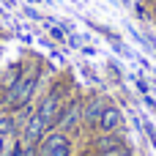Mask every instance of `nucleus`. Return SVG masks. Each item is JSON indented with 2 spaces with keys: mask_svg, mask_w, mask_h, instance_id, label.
<instances>
[{
  "mask_svg": "<svg viewBox=\"0 0 156 156\" xmlns=\"http://www.w3.org/2000/svg\"><path fill=\"white\" fill-rule=\"evenodd\" d=\"M38 85H41V63H25V69L16 77V82L0 96V107L16 110V107L33 104V96H36Z\"/></svg>",
  "mask_w": 156,
  "mask_h": 156,
  "instance_id": "1",
  "label": "nucleus"
},
{
  "mask_svg": "<svg viewBox=\"0 0 156 156\" xmlns=\"http://www.w3.org/2000/svg\"><path fill=\"white\" fill-rule=\"evenodd\" d=\"M69 96H71V82H69V77H60V80L52 82L47 96H41V101L36 104V115L44 121V126L49 132L58 129V115H60V110H63Z\"/></svg>",
  "mask_w": 156,
  "mask_h": 156,
  "instance_id": "2",
  "label": "nucleus"
},
{
  "mask_svg": "<svg viewBox=\"0 0 156 156\" xmlns=\"http://www.w3.org/2000/svg\"><path fill=\"white\" fill-rule=\"evenodd\" d=\"M38 156H74V143H71V137L63 129H52L41 140Z\"/></svg>",
  "mask_w": 156,
  "mask_h": 156,
  "instance_id": "3",
  "label": "nucleus"
},
{
  "mask_svg": "<svg viewBox=\"0 0 156 156\" xmlns=\"http://www.w3.org/2000/svg\"><path fill=\"white\" fill-rule=\"evenodd\" d=\"M82 104H85V99H80L77 93H71L66 99L60 115H58V129H63L66 134L69 132H80L82 129Z\"/></svg>",
  "mask_w": 156,
  "mask_h": 156,
  "instance_id": "4",
  "label": "nucleus"
},
{
  "mask_svg": "<svg viewBox=\"0 0 156 156\" xmlns=\"http://www.w3.org/2000/svg\"><path fill=\"white\" fill-rule=\"evenodd\" d=\"M107 104H110V99L101 96V93L88 96L85 104H82V129H96L99 126V118H101V112H104Z\"/></svg>",
  "mask_w": 156,
  "mask_h": 156,
  "instance_id": "5",
  "label": "nucleus"
},
{
  "mask_svg": "<svg viewBox=\"0 0 156 156\" xmlns=\"http://www.w3.org/2000/svg\"><path fill=\"white\" fill-rule=\"evenodd\" d=\"M47 132H49V129L44 126V121L33 112V115L27 118V123L19 129V143H22V145H41V140L47 137Z\"/></svg>",
  "mask_w": 156,
  "mask_h": 156,
  "instance_id": "6",
  "label": "nucleus"
},
{
  "mask_svg": "<svg viewBox=\"0 0 156 156\" xmlns=\"http://www.w3.org/2000/svg\"><path fill=\"white\" fill-rule=\"evenodd\" d=\"M96 129H99V132H121V129H123V112H121V107L110 101V104L104 107V112H101Z\"/></svg>",
  "mask_w": 156,
  "mask_h": 156,
  "instance_id": "7",
  "label": "nucleus"
},
{
  "mask_svg": "<svg viewBox=\"0 0 156 156\" xmlns=\"http://www.w3.org/2000/svg\"><path fill=\"white\" fill-rule=\"evenodd\" d=\"M0 134H5V137L16 134V121H14V112H11V110H5V107H0Z\"/></svg>",
  "mask_w": 156,
  "mask_h": 156,
  "instance_id": "8",
  "label": "nucleus"
},
{
  "mask_svg": "<svg viewBox=\"0 0 156 156\" xmlns=\"http://www.w3.org/2000/svg\"><path fill=\"white\" fill-rule=\"evenodd\" d=\"M49 33H52V38H58V41H63V44H66V38H69V33H66L60 25H49Z\"/></svg>",
  "mask_w": 156,
  "mask_h": 156,
  "instance_id": "9",
  "label": "nucleus"
},
{
  "mask_svg": "<svg viewBox=\"0 0 156 156\" xmlns=\"http://www.w3.org/2000/svg\"><path fill=\"white\" fill-rule=\"evenodd\" d=\"M22 156H38V145H22Z\"/></svg>",
  "mask_w": 156,
  "mask_h": 156,
  "instance_id": "10",
  "label": "nucleus"
},
{
  "mask_svg": "<svg viewBox=\"0 0 156 156\" xmlns=\"http://www.w3.org/2000/svg\"><path fill=\"white\" fill-rule=\"evenodd\" d=\"M25 16H30V19H47L44 14H38L36 8H27V5H25Z\"/></svg>",
  "mask_w": 156,
  "mask_h": 156,
  "instance_id": "11",
  "label": "nucleus"
},
{
  "mask_svg": "<svg viewBox=\"0 0 156 156\" xmlns=\"http://www.w3.org/2000/svg\"><path fill=\"white\" fill-rule=\"evenodd\" d=\"M134 82H137V88H140V93H143V96H148V93H151V90H148V82H145V80H140V77H137Z\"/></svg>",
  "mask_w": 156,
  "mask_h": 156,
  "instance_id": "12",
  "label": "nucleus"
},
{
  "mask_svg": "<svg viewBox=\"0 0 156 156\" xmlns=\"http://www.w3.org/2000/svg\"><path fill=\"white\" fill-rule=\"evenodd\" d=\"M80 49H82V52H85V55H90V58H93V55H96V47H93V44H82V47H80Z\"/></svg>",
  "mask_w": 156,
  "mask_h": 156,
  "instance_id": "13",
  "label": "nucleus"
},
{
  "mask_svg": "<svg viewBox=\"0 0 156 156\" xmlns=\"http://www.w3.org/2000/svg\"><path fill=\"white\" fill-rule=\"evenodd\" d=\"M5 148V134H0V151Z\"/></svg>",
  "mask_w": 156,
  "mask_h": 156,
  "instance_id": "14",
  "label": "nucleus"
},
{
  "mask_svg": "<svg viewBox=\"0 0 156 156\" xmlns=\"http://www.w3.org/2000/svg\"><path fill=\"white\" fill-rule=\"evenodd\" d=\"M123 3H126V5H132V0H123Z\"/></svg>",
  "mask_w": 156,
  "mask_h": 156,
  "instance_id": "15",
  "label": "nucleus"
},
{
  "mask_svg": "<svg viewBox=\"0 0 156 156\" xmlns=\"http://www.w3.org/2000/svg\"><path fill=\"white\" fill-rule=\"evenodd\" d=\"M151 71H154V80H156V69H151Z\"/></svg>",
  "mask_w": 156,
  "mask_h": 156,
  "instance_id": "16",
  "label": "nucleus"
},
{
  "mask_svg": "<svg viewBox=\"0 0 156 156\" xmlns=\"http://www.w3.org/2000/svg\"><path fill=\"white\" fill-rule=\"evenodd\" d=\"M69 3H80V0H69Z\"/></svg>",
  "mask_w": 156,
  "mask_h": 156,
  "instance_id": "17",
  "label": "nucleus"
},
{
  "mask_svg": "<svg viewBox=\"0 0 156 156\" xmlns=\"http://www.w3.org/2000/svg\"><path fill=\"white\" fill-rule=\"evenodd\" d=\"M38 3H49V0H38Z\"/></svg>",
  "mask_w": 156,
  "mask_h": 156,
  "instance_id": "18",
  "label": "nucleus"
},
{
  "mask_svg": "<svg viewBox=\"0 0 156 156\" xmlns=\"http://www.w3.org/2000/svg\"><path fill=\"white\" fill-rule=\"evenodd\" d=\"M148 3H156V0H148Z\"/></svg>",
  "mask_w": 156,
  "mask_h": 156,
  "instance_id": "19",
  "label": "nucleus"
},
{
  "mask_svg": "<svg viewBox=\"0 0 156 156\" xmlns=\"http://www.w3.org/2000/svg\"><path fill=\"white\" fill-rule=\"evenodd\" d=\"M58 3H60V0H58Z\"/></svg>",
  "mask_w": 156,
  "mask_h": 156,
  "instance_id": "20",
  "label": "nucleus"
}]
</instances>
